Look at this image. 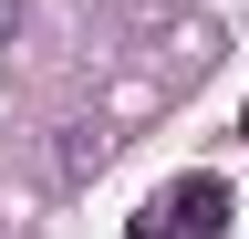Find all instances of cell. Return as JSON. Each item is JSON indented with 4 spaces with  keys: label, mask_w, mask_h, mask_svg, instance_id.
<instances>
[{
    "label": "cell",
    "mask_w": 249,
    "mask_h": 239,
    "mask_svg": "<svg viewBox=\"0 0 249 239\" xmlns=\"http://www.w3.org/2000/svg\"><path fill=\"white\" fill-rule=\"evenodd\" d=\"M124 239H177V229H166V208H145V219H124Z\"/></svg>",
    "instance_id": "cell-3"
},
{
    "label": "cell",
    "mask_w": 249,
    "mask_h": 239,
    "mask_svg": "<svg viewBox=\"0 0 249 239\" xmlns=\"http://www.w3.org/2000/svg\"><path fill=\"white\" fill-rule=\"evenodd\" d=\"M93 166H104V135L73 125V135H62V177H93Z\"/></svg>",
    "instance_id": "cell-2"
},
{
    "label": "cell",
    "mask_w": 249,
    "mask_h": 239,
    "mask_svg": "<svg viewBox=\"0 0 249 239\" xmlns=\"http://www.w3.org/2000/svg\"><path fill=\"white\" fill-rule=\"evenodd\" d=\"M166 219L187 229V239H218L239 219V198H229V177H177V198H166Z\"/></svg>",
    "instance_id": "cell-1"
},
{
    "label": "cell",
    "mask_w": 249,
    "mask_h": 239,
    "mask_svg": "<svg viewBox=\"0 0 249 239\" xmlns=\"http://www.w3.org/2000/svg\"><path fill=\"white\" fill-rule=\"evenodd\" d=\"M11 32H21V0H0V42H11Z\"/></svg>",
    "instance_id": "cell-4"
},
{
    "label": "cell",
    "mask_w": 249,
    "mask_h": 239,
    "mask_svg": "<svg viewBox=\"0 0 249 239\" xmlns=\"http://www.w3.org/2000/svg\"><path fill=\"white\" fill-rule=\"evenodd\" d=\"M239 146H249V104H239Z\"/></svg>",
    "instance_id": "cell-5"
}]
</instances>
